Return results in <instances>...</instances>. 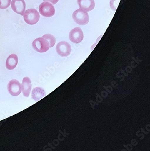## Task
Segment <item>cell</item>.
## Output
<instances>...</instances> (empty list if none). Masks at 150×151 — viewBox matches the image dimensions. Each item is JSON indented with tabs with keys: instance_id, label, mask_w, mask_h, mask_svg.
<instances>
[{
	"instance_id": "11",
	"label": "cell",
	"mask_w": 150,
	"mask_h": 151,
	"mask_svg": "<svg viewBox=\"0 0 150 151\" xmlns=\"http://www.w3.org/2000/svg\"><path fill=\"white\" fill-rule=\"evenodd\" d=\"M18 62V58L16 54H12L7 58L6 61V67L8 70H14Z\"/></svg>"
},
{
	"instance_id": "8",
	"label": "cell",
	"mask_w": 150,
	"mask_h": 151,
	"mask_svg": "<svg viewBox=\"0 0 150 151\" xmlns=\"http://www.w3.org/2000/svg\"><path fill=\"white\" fill-rule=\"evenodd\" d=\"M11 6L16 13L23 16L26 10V2L24 0H12Z\"/></svg>"
},
{
	"instance_id": "10",
	"label": "cell",
	"mask_w": 150,
	"mask_h": 151,
	"mask_svg": "<svg viewBox=\"0 0 150 151\" xmlns=\"http://www.w3.org/2000/svg\"><path fill=\"white\" fill-rule=\"evenodd\" d=\"M32 88V83L30 78L26 77L23 78L22 83V90L23 93L26 97H28Z\"/></svg>"
},
{
	"instance_id": "3",
	"label": "cell",
	"mask_w": 150,
	"mask_h": 151,
	"mask_svg": "<svg viewBox=\"0 0 150 151\" xmlns=\"http://www.w3.org/2000/svg\"><path fill=\"white\" fill-rule=\"evenodd\" d=\"M32 46L35 51L39 53H44L48 51L50 48L49 41L43 37L34 40L32 43Z\"/></svg>"
},
{
	"instance_id": "1",
	"label": "cell",
	"mask_w": 150,
	"mask_h": 151,
	"mask_svg": "<svg viewBox=\"0 0 150 151\" xmlns=\"http://www.w3.org/2000/svg\"><path fill=\"white\" fill-rule=\"evenodd\" d=\"M73 20L79 25H86L89 22V17L86 11L79 9L75 11L72 14Z\"/></svg>"
},
{
	"instance_id": "14",
	"label": "cell",
	"mask_w": 150,
	"mask_h": 151,
	"mask_svg": "<svg viewBox=\"0 0 150 151\" xmlns=\"http://www.w3.org/2000/svg\"><path fill=\"white\" fill-rule=\"evenodd\" d=\"M11 0H0V9H7L11 5Z\"/></svg>"
},
{
	"instance_id": "15",
	"label": "cell",
	"mask_w": 150,
	"mask_h": 151,
	"mask_svg": "<svg viewBox=\"0 0 150 151\" xmlns=\"http://www.w3.org/2000/svg\"><path fill=\"white\" fill-rule=\"evenodd\" d=\"M120 1V0H111L110 1V6L112 10L116 11Z\"/></svg>"
},
{
	"instance_id": "2",
	"label": "cell",
	"mask_w": 150,
	"mask_h": 151,
	"mask_svg": "<svg viewBox=\"0 0 150 151\" xmlns=\"http://www.w3.org/2000/svg\"><path fill=\"white\" fill-rule=\"evenodd\" d=\"M23 16L24 21L30 25H34L37 23L40 18L39 12L33 8L28 9L24 12Z\"/></svg>"
},
{
	"instance_id": "9",
	"label": "cell",
	"mask_w": 150,
	"mask_h": 151,
	"mask_svg": "<svg viewBox=\"0 0 150 151\" xmlns=\"http://www.w3.org/2000/svg\"><path fill=\"white\" fill-rule=\"evenodd\" d=\"M77 3L80 9L86 12L91 11L95 7L94 0H77Z\"/></svg>"
},
{
	"instance_id": "7",
	"label": "cell",
	"mask_w": 150,
	"mask_h": 151,
	"mask_svg": "<svg viewBox=\"0 0 150 151\" xmlns=\"http://www.w3.org/2000/svg\"><path fill=\"white\" fill-rule=\"evenodd\" d=\"M70 40L74 43L78 44L83 40L84 35L82 29L80 27H76L71 31L69 35Z\"/></svg>"
},
{
	"instance_id": "13",
	"label": "cell",
	"mask_w": 150,
	"mask_h": 151,
	"mask_svg": "<svg viewBox=\"0 0 150 151\" xmlns=\"http://www.w3.org/2000/svg\"><path fill=\"white\" fill-rule=\"evenodd\" d=\"M42 37L46 39L49 41L50 45V48H52L55 44L56 38L54 35L49 34H47L43 35Z\"/></svg>"
},
{
	"instance_id": "5",
	"label": "cell",
	"mask_w": 150,
	"mask_h": 151,
	"mask_svg": "<svg viewBox=\"0 0 150 151\" xmlns=\"http://www.w3.org/2000/svg\"><path fill=\"white\" fill-rule=\"evenodd\" d=\"M56 51L60 56L61 57H67L71 53V46L66 41H61L56 46Z\"/></svg>"
},
{
	"instance_id": "12",
	"label": "cell",
	"mask_w": 150,
	"mask_h": 151,
	"mask_svg": "<svg viewBox=\"0 0 150 151\" xmlns=\"http://www.w3.org/2000/svg\"><path fill=\"white\" fill-rule=\"evenodd\" d=\"M46 95V93L43 88L40 87L34 88L32 92V98L35 101H38Z\"/></svg>"
},
{
	"instance_id": "6",
	"label": "cell",
	"mask_w": 150,
	"mask_h": 151,
	"mask_svg": "<svg viewBox=\"0 0 150 151\" xmlns=\"http://www.w3.org/2000/svg\"><path fill=\"white\" fill-rule=\"evenodd\" d=\"M7 89L8 92L12 96H18L21 92V86L18 81L16 80H12L8 83Z\"/></svg>"
},
{
	"instance_id": "4",
	"label": "cell",
	"mask_w": 150,
	"mask_h": 151,
	"mask_svg": "<svg viewBox=\"0 0 150 151\" xmlns=\"http://www.w3.org/2000/svg\"><path fill=\"white\" fill-rule=\"evenodd\" d=\"M39 11L41 15L46 17H50L54 15L55 10L53 5L49 2L44 1L40 4Z\"/></svg>"
},
{
	"instance_id": "16",
	"label": "cell",
	"mask_w": 150,
	"mask_h": 151,
	"mask_svg": "<svg viewBox=\"0 0 150 151\" xmlns=\"http://www.w3.org/2000/svg\"><path fill=\"white\" fill-rule=\"evenodd\" d=\"M59 1V0H44V1H47L48 2H50L53 5H55L56 4H57V2Z\"/></svg>"
}]
</instances>
